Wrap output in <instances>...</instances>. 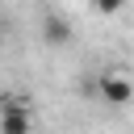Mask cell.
<instances>
[{
    "mask_svg": "<svg viewBox=\"0 0 134 134\" xmlns=\"http://www.w3.org/2000/svg\"><path fill=\"white\" fill-rule=\"evenodd\" d=\"M0 134H34V113L21 96H4L0 105Z\"/></svg>",
    "mask_w": 134,
    "mask_h": 134,
    "instance_id": "1",
    "label": "cell"
},
{
    "mask_svg": "<svg viewBox=\"0 0 134 134\" xmlns=\"http://www.w3.org/2000/svg\"><path fill=\"white\" fill-rule=\"evenodd\" d=\"M96 4V13H121L126 8V0H92Z\"/></svg>",
    "mask_w": 134,
    "mask_h": 134,
    "instance_id": "4",
    "label": "cell"
},
{
    "mask_svg": "<svg viewBox=\"0 0 134 134\" xmlns=\"http://www.w3.org/2000/svg\"><path fill=\"white\" fill-rule=\"evenodd\" d=\"M96 96H100L105 105L121 109V105L134 100V80H126V75H117V71H105V75L96 80Z\"/></svg>",
    "mask_w": 134,
    "mask_h": 134,
    "instance_id": "2",
    "label": "cell"
},
{
    "mask_svg": "<svg viewBox=\"0 0 134 134\" xmlns=\"http://www.w3.org/2000/svg\"><path fill=\"white\" fill-rule=\"evenodd\" d=\"M42 34H46V42H50V46H63V42H71V25H67L63 17H46Z\"/></svg>",
    "mask_w": 134,
    "mask_h": 134,
    "instance_id": "3",
    "label": "cell"
},
{
    "mask_svg": "<svg viewBox=\"0 0 134 134\" xmlns=\"http://www.w3.org/2000/svg\"><path fill=\"white\" fill-rule=\"evenodd\" d=\"M4 38H8V21L0 17V46H4Z\"/></svg>",
    "mask_w": 134,
    "mask_h": 134,
    "instance_id": "5",
    "label": "cell"
}]
</instances>
